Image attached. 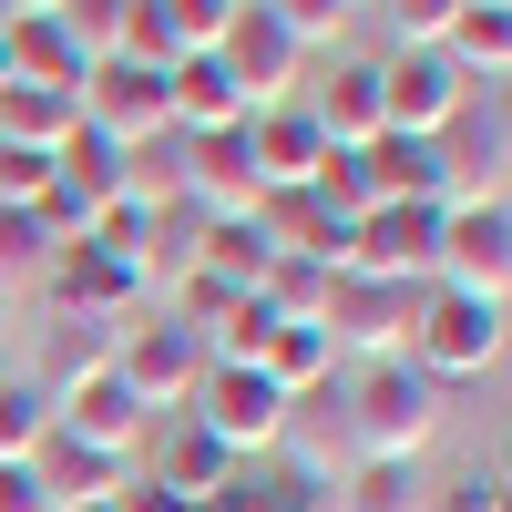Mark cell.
<instances>
[{"instance_id":"cell-26","label":"cell","mask_w":512,"mask_h":512,"mask_svg":"<svg viewBox=\"0 0 512 512\" xmlns=\"http://www.w3.org/2000/svg\"><path fill=\"white\" fill-rule=\"evenodd\" d=\"M123 11H134V0H62V31H72V52L82 62H113V41H123Z\"/></svg>"},{"instance_id":"cell-21","label":"cell","mask_w":512,"mask_h":512,"mask_svg":"<svg viewBox=\"0 0 512 512\" xmlns=\"http://www.w3.org/2000/svg\"><path fill=\"white\" fill-rule=\"evenodd\" d=\"M72 134H82V103H72V93H21V82L0 93V144H21V154H62Z\"/></svg>"},{"instance_id":"cell-35","label":"cell","mask_w":512,"mask_h":512,"mask_svg":"<svg viewBox=\"0 0 512 512\" xmlns=\"http://www.w3.org/2000/svg\"><path fill=\"white\" fill-rule=\"evenodd\" d=\"M62 512H113V502H62Z\"/></svg>"},{"instance_id":"cell-5","label":"cell","mask_w":512,"mask_h":512,"mask_svg":"<svg viewBox=\"0 0 512 512\" xmlns=\"http://www.w3.org/2000/svg\"><path fill=\"white\" fill-rule=\"evenodd\" d=\"M185 420H205L236 461H267L287 441V390H277L267 369H205L195 400H185Z\"/></svg>"},{"instance_id":"cell-31","label":"cell","mask_w":512,"mask_h":512,"mask_svg":"<svg viewBox=\"0 0 512 512\" xmlns=\"http://www.w3.org/2000/svg\"><path fill=\"white\" fill-rule=\"evenodd\" d=\"M205 512H287V492H277V461H267V472H256V461H236V482H226L216 502H205Z\"/></svg>"},{"instance_id":"cell-9","label":"cell","mask_w":512,"mask_h":512,"mask_svg":"<svg viewBox=\"0 0 512 512\" xmlns=\"http://www.w3.org/2000/svg\"><path fill=\"white\" fill-rule=\"evenodd\" d=\"M256 195H267V175H256V154H246V123H226V134H175V205L185 216H246Z\"/></svg>"},{"instance_id":"cell-20","label":"cell","mask_w":512,"mask_h":512,"mask_svg":"<svg viewBox=\"0 0 512 512\" xmlns=\"http://www.w3.org/2000/svg\"><path fill=\"white\" fill-rule=\"evenodd\" d=\"M31 472H41V492H52V512H62V502H113L123 482H134V461L82 451V441H62V431H52V441L31 451Z\"/></svg>"},{"instance_id":"cell-29","label":"cell","mask_w":512,"mask_h":512,"mask_svg":"<svg viewBox=\"0 0 512 512\" xmlns=\"http://www.w3.org/2000/svg\"><path fill=\"white\" fill-rule=\"evenodd\" d=\"M461 21V0H390V31H400V52H441V31Z\"/></svg>"},{"instance_id":"cell-14","label":"cell","mask_w":512,"mask_h":512,"mask_svg":"<svg viewBox=\"0 0 512 512\" xmlns=\"http://www.w3.org/2000/svg\"><path fill=\"white\" fill-rule=\"evenodd\" d=\"M461 82L441 52H390L379 62V134H441V123L461 113Z\"/></svg>"},{"instance_id":"cell-36","label":"cell","mask_w":512,"mask_h":512,"mask_svg":"<svg viewBox=\"0 0 512 512\" xmlns=\"http://www.w3.org/2000/svg\"><path fill=\"white\" fill-rule=\"evenodd\" d=\"M349 11H359V0H349Z\"/></svg>"},{"instance_id":"cell-10","label":"cell","mask_w":512,"mask_h":512,"mask_svg":"<svg viewBox=\"0 0 512 512\" xmlns=\"http://www.w3.org/2000/svg\"><path fill=\"white\" fill-rule=\"evenodd\" d=\"M41 297H52V318H103V328H123V318L144 308V277L123 267L113 246L72 236V246H52V267H41Z\"/></svg>"},{"instance_id":"cell-17","label":"cell","mask_w":512,"mask_h":512,"mask_svg":"<svg viewBox=\"0 0 512 512\" xmlns=\"http://www.w3.org/2000/svg\"><path fill=\"white\" fill-rule=\"evenodd\" d=\"M0 62H11V82L21 93H82V62L72 52V31L52 21V11H31V21H0Z\"/></svg>"},{"instance_id":"cell-8","label":"cell","mask_w":512,"mask_h":512,"mask_svg":"<svg viewBox=\"0 0 512 512\" xmlns=\"http://www.w3.org/2000/svg\"><path fill=\"white\" fill-rule=\"evenodd\" d=\"M441 216H451V205H369V216L349 226V277L431 287V267H441Z\"/></svg>"},{"instance_id":"cell-6","label":"cell","mask_w":512,"mask_h":512,"mask_svg":"<svg viewBox=\"0 0 512 512\" xmlns=\"http://www.w3.org/2000/svg\"><path fill=\"white\" fill-rule=\"evenodd\" d=\"M216 72L236 82V103H246V113H267V103H297V82H308V52L277 31L267 0H236V21H226V41H216Z\"/></svg>"},{"instance_id":"cell-16","label":"cell","mask_w":512,"mask_h":512,"mask_svg":"<svg viewBox=\"0 0 512 512\" xmlns=\"http://www.w3.org/2000/svg\"><path fill=\"white\" fill-rule=\"evenodd\" d=\"M431 144L451 164V195H502V93H461V113Z\"/></svg>"},{"instance_id":"cell-7","label":"cell","mask_w":512,"mask_h":512,"mask_svg":"<svg viewBox=\"0 0 512 512\" xmlns=\"http://www.w3.org/2000/svg\"><path fill=\"white\" fill-rule=\"evenodd\" d=\"M431 287H461V297H492V308H502V287H512V205L502 195H461L441 216Z\"/></svg>"},{"instance_id":"cell-4","label":"cell","mask_w":512,"mask_h":512,"mask_svg":"<svg viewBox=\"0 0 512 512\" xmlns=\"http://www.w3.org/2000/svg\"><path fill=\"white\" fill-rule=\"evenodd\" d=\"M420 297L431 287H390V277H338L328 287V349L338 359H410V328H420Z\"/></svg>"},{"instance_id":"cell-34","label":"cell","mask_w":512,"mask_h":512,"mask_svg":"<svg viewBox=\"0 0 512 512\" xmlns=\"http://www.w3.org/2000/svg\"><path fill=\"white\" fill-rule=\"evenodd\" d=\"M0 11H11V21H31V11H62V0H0Z\"/></svg>"},{"instance_id":"cell-19","label":"cell","mask_w":512,"mask_h":512,"mask_svg":"<svg viewBox=\"0 0 512 512\" xmlns=\"http://www.w3.org/2000/svg\"><path fill=\"white\" fill-rule=\"evenodd\" d=\"M164 113H175V134H226V123H246V103L216 72V52H185L175 72H164Z\"/></svg>"},{"instance_id":"cell-3","label":"cell","mask_w":512,"mask_h":512,"mask_svg":"<svg viewBox=\"0 0 512 512\" xmlns=\"http://www.w3.org/2000/svg\"><path fill=\"white\" fill-rule=\"evenodd\" d=\"M410 369L441 379V390L502 369V308H492V297H461V287H431V297H420V328H410Z\"/></svg>"},{"instance_id":"cell-18","label":"cell","mask_w":512,"mask_h":512,"mask_svg":"<svg viewBox=\"0 0 512 512\" xmlns=\"http://www.w3.org/2000/svg\"><path fill=\"white\" fill-rule=\"evenodd\" d=\"M246 154H256L267 185H308L318 154H328V134L308 123V103H267V113H246Z\"/></svg>"},{"instance_id":"cell-28","label":"cell","mask_w":512,"mask_h":512,"mask_svg":"<svg viewBox=\"0 0 512 512\" xmlns=\"http://www.w3.org/2000/svg\"><path fill=\"white\" fill-rule=\"evenodd\" d=\"M164 31H175V52H216L226 21H236V0H154Z\"/></svg>"},{"instance_id":"cell-11","label":"cell","mask_w":512,"mask_h":512,"mask_svg":"<svg viewBox=\"0 0 512 512\" xmlns=\"http://www.w3.org/2000/svg\"><path fill=\"white\" fill-rule=\"evenodd\" d=\"M52 431H62V441H82V451L134 461V451H144V431H154V410L123 390L113 369H82V379H62V390H52Z\"/></svg>"},{"instance_id":"cell-1","label":"cell","mask_w":512,"mask_h":512,"mask_svg":"<svg viewBox=\"0 0 512 512\" xmlns=\"http://www.w3.org/2000/svg\"><path fill=\"white\" fill-rule=\"evenodd\" d=\"M338 441L349 461H420L441 441V379H420L410 359H359L338 379Z\"/></svg>"},{"instance_id":"cell-22","label":"cell","mask_w":512,"mask_h":512,"mask_svg":"<svg viewBox=\"0 0 512 512\" xmlns=\"http://www.w3.org/2000/svg\"><path fill=\"white\" fill-rule=\"evenodd\" d=\"M338 512H431V472L420 461H349L338 472Z\"/></svg>"},{"instance_id":"cell-15","label":"cell","mask_w":512,"mask_h":512,"mask_svg":"<svg viewBox=\"0 0 512 512\" xmlns=\"http://www.w3.org/2000/svg\"><path fill=\"white\" fill-rule=\"evenodd\" d=\"M297 103H308V123L328 144H379V62H359V52H338L328 62V82H297Z\"/></svg>"},{"instance_id":"cell-32","label":"cell","mask_w":512,"mask_h":512,"mask_svg":"<svg viewBox=\"0 0 512 512\" xmlns=\"http://www.w3.org/2000/svg\"><path fill=\"white\" fill-rule=\"evenodd\" d=\"M0 512H52V492H41L31 461H0Z\"/></svg>"},{"instance_id":"cell-25","label":"cell","mask_w":512,"mask_h":512,"mask_svg":"<svg viewBox=\"0 0 512 512\" xmlns=\"http://www.w3.org/2000/svg\"><path fill=\"white\" fill-rule=\"evenodd\" d=\"M52 267V226L31 216V205H0V287H21Z\"/></svg>"},{"instance_id":"cell-12","label":"cell","mask_w":512,"mask_h":512,"mask_svg":"<svg viewBox=\"0 0 512 512\" xmlns=\"http://www.w3.org/2000/svg\"><path fill=\"white\" fill-rule=\"evenodd\" d=\"M82 134H103V144H154V134H175V113H164V72H134V62H93L82 72Z\"/></svg>"},{"instance_id":"cell-24","label":"cell","mask_w":512,"mask_h":512,"mask_svg":"<svg viewBox=\"0 0 512 512\" xmlns=\"http://www.w3.org/2000/svg\"><path fill=\"white\" fill-rule=\"evenodd\" d=\"M52 441V390L41 379H0V461H31Z\"/></svg>"},{"instance_id":"cell-37","label":"cell","mask_w":512,"mask_h":512,"mask_svg":"<svg viewBox=\"0 0 512 512\" xmlns=\"http://www.w3.org/2000/svg\"><path fill=\"white\" fill-rule=\"evenodd\" d=\"M0 21H11V11H0Z\"/></svg>"},{"instance_id":"cell-27","label":"cell","mask_w":512,"mask_h":512,"mask_svg":"<svg viewBox=\"0 0 512 512\" xmlns=\"http://www.w3.org/2000/svg\"><path fill=\"white\" fill-rule=\"evenodd\" d=\"M113 62H134V72H175V62H185L154 0H134V11H123V41H113Z\"/></svg>"},{"instance_id":"cell-30","label":"cell","mask_w":512,"mask_h":512,"mask_svg":"<svg viewBox=\"0 0 512 512\" xmlns=\"http://www.w3.org/2000/svg\"><path fill=\"white\" fill-rule=\"evenodd\" d=\"M431 512H502V472H492V461H472V472L431 482Z\"/></svg>"},{"instance_id":"cell-23","label":"cell","mask_w":512,"mask_h":512,"mask_svg":"<svg viewBox=\"0 0 512 512\" xmlns=\"http://www.w3.org/2000/svg\"><path fill=\"white\" fill-rule=\"evenodd\" d=\"M256 369H267L287 400H308V390H328V379H338V349H328V328H277Z\"/></svg>"},{"instance_id":"cell-33","label":"cell","mask_w":512,"mask_h":512,"mask_svg":"<svg viewBox=\"0 0 512 512\" xmlns=\"http://www.w3.org/2000/svg\"><path fill=\"white\" fill-rule=\"evenodd\" d=\"M113 512H195V502H175V492H154V482L134 472V482H123V492H113Z\"/></svg>"},{"instance_id":"cell-2","label":"cell","mask_w":512,"mask_h":512,"mask_svg":"<svg viewBox=\"0 0 512 512\" xmlns=\"http://www.w3.org/2000/svg\"><path fill=\"white\" fill-rule=\"evenodd\" d=\"M205 369H216V359H205V338H195V328H175L164 308L113 328V379H123V390H134L154 420H175V410L195 400V379H205Z\"/></svg>"},{"instance_id":"cell-13","label":"cell","mask_w":512,"mask_h":512,"mask_svg":"<svg viewBox=\"0 0 512 512\" xmlns=\"http://www.w3.org/2000/svg\"><path fill=\"white\" fill-rule=\"evenodd\" d=\"M134 472H144L154 492H175V502H216V492L236 482V451L205 431V420H185V410H175V420H154V431H144Z\"/></svg>"}]
</instances>
